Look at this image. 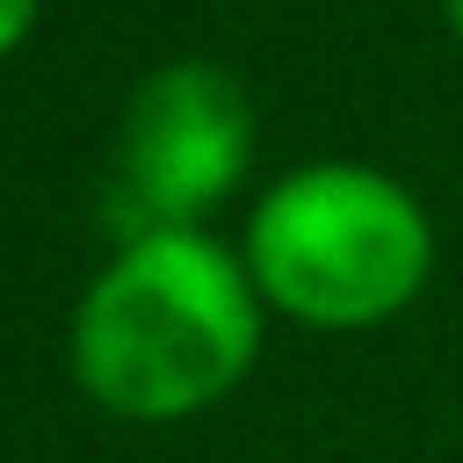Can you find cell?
I'll return each instance as SVG.
<instances>
[{
  "instance_id": "cell-1",
  "label": "cell",
  "mask_w": 463,
  "mask_h": 463,
  "mask_svg": "<svg viewBox=\"0 0 463 463\" xmlns=\"http://www.w3.org/2000/svg\"><path fill=\"white\" fill-rule=\"evenodd\" d=\"M260 347V289L203 232L123 239L72 318V369L116 420H188L217 405Z\"/></svg>"
},
{
  "instance_id": "cell-5",
  "label": "cell",
  "mask_w": 463,
  "mask_h": 463,
  "mask_svg": "<svg viewBox=\"0 0 463 463\" xmlns=\"http://www.w3.org/2000/svg\"><path fill=\"white\" fill-rule=\"evenodd\" d=\"M441 7H449V29L463 36V0H441Z\"/></svg>"
},
{
  "instance_id": "cell-3",
  "label": "cell",
  "mask_w": 463,
  "mask_h": 463,
  "mask_svg": "<svg viewBox=\"0 0 463 463\" xmlns=\"http://www.w3.org/2000/svg\"><path fill=\"white\" fill-rule=\"evenodd\" d=\"M246 159H253L246 87L210 58H174L123 109L101 217L116 239L195 232V217H210L239 188Z\"/></svg>"
},
{
  "instance_id": "cell-4",
  "label": "cell",
  "mask_w": 463,
  "mask_h": 463,
  "mask_svg": "<svg viewBox=\"0 0 463 463\" xmlns=\"http://www.w3.org/2000/svg\"><path fill=\"white\" fill-rule=\"evenodd\" d=\"M29 22H36V0H0V58L29 36Z\"/></svg>"
},
{
  "instance_id": "cell-2",
  "label": "cell",
  "mask_w": 463,
  "mask_h": 463,
  "mask_svg": "<svg viewBox=\"0 0 463 463\" xmlns=\"http://www.w3.org/2000/svg\"><path fill=\"white\" fill-rule=\"evenodd\" d=\"M253 289L304 326H376L398 318L434 275V224L376 166L318 159L282 174L246 224Z\"/></svg>"
}]
</instances>
